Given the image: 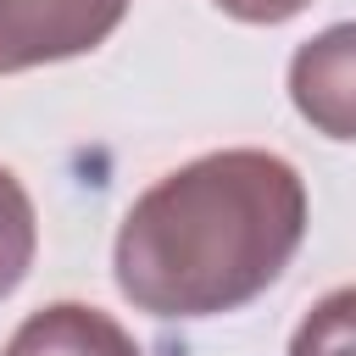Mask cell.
<instances>
[{
    "label": "cell",
    "mask_w": 356,
    "mask_h": 356,
    "mask_svg": "<svg viewBox=\"0 0 356 356\" xmlns=\"http://www.w3.org/2000/svg\"><path fill=\"white\" fill-rule=\"evenodd\" d=\"M306 239V184L273 150H211L156 178L117 228V289L150 317H222L267 295Z\"/></svg>",
    "instance_id": "obj_1"
},
{
    "label": "cell",
    "mask_w": 356,
    "mask_h": 356,
    "mask_svg": "<svg viewBox=\"0 0 356 356\" xmlns=\"http://www.w3.org/2000/svg\"><path fill=\"white\" fill-rule=\"evenodd\" d=\"M134 0H0V78L89 56L117 33Z\"/></svg>",
    "instance_id": "obj_2"
},
{
    "label": "cell",
    "mask_w": 356,
    "mask_h": 356,
    "mask_svg": "<svg viewBox=\"0 0 356 356\" xmlns=\"http://www.w3.org/2000/svg\"><path fill=\"white\" fill-rule=\"evenodd\" d=\"M289 100L317 134L356 139V22H334L289 56Z\"/></svg>",
    "instance_id": "obj_3"
},
{
    "label": "cell",
    "mask_w": 356,
    "mask_h": 356,
    "mask_svg": "<svg viewBox=\"0 0 356 356\" xmlns=\"http://www.w3.org/2000/svg\"><path fill=\"white\" fill-rule=\"evenodd\" d=\"M0 356H139V345L111 312L83 300H56L22 317Z\"/></svg>",
    "instance_id": "obj_4"
},
{
    "label": "cell",
    "mask_w": 356,
    "mask_h": 356,
    "mask_svg": "<svg viewBox=\"0 0 356 356\" xmlns=\"http://www.w3.org/2000/svg\"><path fill=\"white\" fill-rule=\"evenodd\" d=\"M33 250H39V217H33V200H28V189L17 184V172L0 167V300L28 278Z\"/></svg>",
    "instance_id": "obj_5"
},
{
    "label": "cell",
    "mask_w": 356,
    "mask_h": 356,
    "mask_svg": "<svg viewBox=\"0 0 356 356\" xmlns=\"http://www.w3.org/2000/svg\"><path fill=\"white\" fill-rule=\"evenodd\" d=\"M289 356H356V284L323 295L300 317V328L289 339Z\"/></svg>",
    "instance_id": "obj_6"
},
{
    "label": "cell",
    "mask_w": 356,
    "mask_h": 356,
    "mask_svg": "<svg viewBox=\"0 0 356 356\" xmlns=\"http://www.w3.org/2000/svg\"><path fill=\"white\" fill-rule=\"evenodd\" d=\"M211 6L228 11V17H239V22H261V28H273V22L300 17L312 0H211Z\"/></svg>",
    "instance_id": "obj_7"
}]
</instances>
